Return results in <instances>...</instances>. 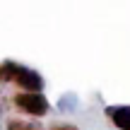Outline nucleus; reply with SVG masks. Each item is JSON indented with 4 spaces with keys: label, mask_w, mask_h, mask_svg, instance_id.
<instances>
[{
    "label": "nucleus",
    "mask_w": 130,
    "mask_h": 130,
    "mask_svg": "<svg viewBox=\"0 0 130 130\" xmlns=\"http://www.w3.org/2000/svg\"><path fill=\"white\" fill-rule=\"evenodd\" d=\"M7 130H39V125L27 123V121H10L7 123Z\"/></svg>",
    "instance_id": "nucleus-5"
},
{
    "label": "nucleus",
    "mask_w": 130,
    "mask_h": 130,
    "mask_svg": "<svg viewBox=\"0 0 130 130\" xmlns=\"http://www.w3.org/2000/svg\"><path fill=\"white\" fill-rule=\"evenodd\" d=\"M51 130H77L75 125H68V123H65V125H53Z\"/></svg>",
    "instance_id": "nucleus-6"
},
{
    "label": "nucleus",
    "mask_w": 130,
    "mask_h": 130,
    "mask_svg": "<svg viewBox=\"0 0 130 130\" xmlns=\"http://www.w3.org/2000/svg\"><path fill=\"white\" fill-rule=\"evenodd\" d=\"M14 68H17V65H12V63L0 65V82H10V79L14 77Z\"/></svg>",
    "instance_id": "nucleus-4"
},
{
    "label": "nucleus",
    "mask_w": 130,
    "mask_h": 130,
    "mask_svg": "<svg viewBox=\"0 0 130 130\" xmlns=\"http://www.w3.org/2000/svg\"><path fill=\"white\" fill-rule=\"evenodd\" d=\"M12 82L14 84H19L22 89H27V92H39L41 89V77H39L36 72H31V70H27V68H14V77H12Z\"/></svg>",
    "instance_id": "nucleus-2"
},
{
    "label": "nucleus",
    "mask_w": 130,
    "mask_h": 130,
    "mask_svg": "<svg viewBox=\"0 0 130 130\" xmlns=\"http://www.w3.org/2000/svg\"><path fill=\"white\" fill-rule=\"evenodd\" d=\"M14 104L29 116H46L48 111V101L41 96L39 92H22L14 96Z\"/></svg>",
    "instance_id": "nucleus-1"
},
{
    "label": "nucleus",
    "mask_w": 130,
    "mask_h": 130,
    "mask_svg": "<svg viewBox=\"0 0 130 130\" xmlns=\"http://www.w3.org/2000/svg\"><path fill=\"white\" fill-rule=\"evenodd\" d=\"M108 118L113 121V125H118L121 130H130V106H118V108H108Z\"/></svg>",
    "instance_id": "nucleus-3"
}]
</instances>
